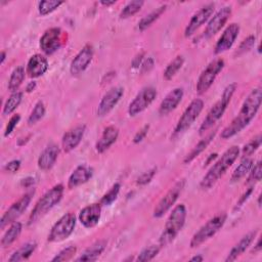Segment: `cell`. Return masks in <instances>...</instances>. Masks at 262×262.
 <instances>
[{
	"instance_id": "2",
	"label": "cell",
	"mask_w": 262,
	"mask_h": 262,
	"mask_svg": "<svg viewBox=\"0 0 262 262\" xmlns=\"http://www.w3.org/2000/svg\"><path fill=\"white\" fill-rule=\"evenodd\" d=\"M240 155V148L232 146L226 150L222 156L214 163V165L208 170L206 175L203 177L200 187L202 190L211 189L227 171V169L235 162Z\"/></svg>"
},
{
	"instance_id": "4",
	"label": "cell",
	"mask_w": 262,
	"mask_h": 262,
	"mask_svg": "<svg viewBox=\"0 0 262 262\" xmlns=\"http://www.w3.org/2000/svg\"><path fill=\"white\" fill-rule=\"evenodd\" d=\"M64 186L57 185L49 191H47L36 203L29 217V224H34L40 218L45 216L56 205H58L63 199Z\"/></svg>"
},
{
	"instance_id": "36",
	"label": "cell",
	"mask_w": 262,
	"mask_h": 262,
	"mask_svg": "<svg viewBox=\"0 0 262 262\" xmlns=\"http://www.w3.org/2000/svg\"><path fill=\"white\" fill-rule=\"evenodd\" d=\"M184 64H185V59H184V57H181V56L176 57V58L167 66V68L165 69V71H164V79L167 80V81H168V80H171V79L178 73V71L182 68Z\"/></svg>"
},
{
	"instance_id": "6",
	"label": "cell",
	"mask_w": 262,
	"mask_h": 262,
	"mask_svg": "<svg viewBox=\"0 0 262 262\" xmlns=\"http://www.w3.org/2000/svg\"><path fill=\"white\" fill-rule=\"evenodd\" d=\"M226 213L222 212L208 220L200 229L193 235L191 240V247L197 248L204 244L206 241L211 239L213 235H215L219 229L224 225L226 221Z\"/></svg>"
},
{
	"instance_id": "54",
	"label": "cell",
	"mask_w": 262,
	"mask_h": 262,
	"mask_svg": "<svg viewBox=\"0 0 262 262\" xmlns=\"http://www.w3.org/2000/svg\"><path fill=\"white\" fill-rule=\"evenodd\" d=\"M115 4H116V0H111V2L110 0H107V2L106 0H101L100 2V5L103 7H111V6H114Z\"/></svg>"
},
{
	"instance_id": "24",
	"label": "cell",
	"mask_w": 262,
	"mask_h": 262,
	"mask_svg": "<svg viewBox=\"0 0 262 262\" xmlns=\"http://www.w3.org/2000/svg\"><path fill=\"white\" fill-rule=\"evenodd\" d=\"M92 174H93V169L91 167L86 165L78 166L69 177L68 188L70 190H73L86 184L92 177Z\"/></svg>"
},
{
	"instance_id": "45",
	"label": "cell",
	"mask_w": 262,
	"mask_h": 262,
	"mask_svg": "<svg viewBox=\"0 0 262 262\" xmlns=\"http://www.w3.org/2000/svg\"><path fill=\"white\" fill-rule=\"evenodd\" d=\"M156 172H157V168H153V169H151V170H149V171H146L145 173H143V174L138 178L137 184H138L139 186H145V185L149 184V182L153 179V177L155 176Z\"/></svg>"
},
{
	"instance_id": "35",
	"label": "cell",
	"mask_w": 262,
	"mask_h": 262,
	"mask_svg": "<svg viewBox=\"0 0 262 262\" xmlns=\"http://www.w3.org/2000/svg\"><path fill=\"white\" fill-rule=\"evenodd\" d=\"M23 99V93L20 91L13 92L12 95L9 97V99L6 101L4 107V115H11L16 111V109L20 106Z\"/></svg>"
},
{
	"instance_id": "30",
	"label": "cell",
	"mask_w": 262,
	"mask_h": 262,
	"mask_svg": "<svg viewBox=\"0 0 262 262\" xmlns=\"http://www.w3.org/2000/svg\"><path fill=\"white\" fill-rule=\"evenodd\" d=\"M37 244L35 242H30L25 244L23 247H21L19 250H17L10 258V262H18V261H23L28 259L35 251Z\"/></svg>"
},
{
	"instance_id": "39",
	"label": "cell",
	"mask_w": 262,
	"mask_h": 262,
	"mask_svg": "<svg viewBox=\"0 0 262 262\" xmlns=\"http://www.w3.org/2000/svg\"><path fill=\"white\" fill-rule=\"evenodd\" d=\"M44 115H45V107H44V103H43L42 101H38V102L35 104V107H34L33 111H32V113H31V115H30L29 118H28V123H29V125H34V124H36L37 122H39V121L43 118Z\"/></svg>"
},
{
	"instance_id": "3",
	"label": "cell",
	"mask_w": 262,
	"mask_h": 262,
	"mask_svg": "<svg viewBox=\"0 0 262 262\" xmlns=\"http://www.w3.org/2000/svg\"><path fill=\"white\" fill-rule=\"evenodd\" d=\"M187 219V208L184 204L177 205L172 212L170 213L164 230L160 235L159 239V245L161 247H165L171 242L174 241V239L177 237L179 231L182 229Z\"/></svg>"
},
{
	"instance_id": "12",
	"label": "cell",
	"mask_w": 262,
	"mask_h": 262,
	"mask_svg": "<svg viewBox=\"0 0 262 262\" xmlns=\"http://www.w3.org/2000/svg\"><path fill=\"white\" fill-rule=\"evenodd\" d=\"M32 200V193H28L24 195L19 201L14 203L10 209L4 214V216L0 219V228L4 229L9 224L16 222V220L26 211L29 204Z\"/></svg>"
},
{
	"instance_id": "40",
	"label": "cell",
	"mask_w": 262,
	"mask_h": 262,
	"mask_svg": "<svg viewBox=\"0 0 262 262\" xmlns=\"http://www.w3.org/2000/svg\"><path fill=\"white\" fill-rule=\"evenodd\" d=\"M120 188H121V186L119 184H115L111 188V190L107 194L103 195V197L101 198L99 204L101 206H110L111 204H113L116 201V199L118 198V195H119V192H120Z\"/></svg>"
},
{
	"instance_id": "46",
	"label": "cell",
	"mask_w": 262,
	"mask_h": 262,
	"mask_svg": "<svg viewBox=\"0 0 262 262\" xmlns=\"http://www.w3.org/2000/svg\"><path fill=\"white\" fill-rule=\"evenodd\" d=\"M20 120H21V116H20L19 114L14 115V116L10 119L9 124H8V126H7V128H6V131H5V137H9V136L13 133L14 129L16 128V126L19 124Z\"/></svg>"
},
{
	"instance_id": "33",
	"label": "cell",
	"mask_w": 262,
	"mask_h": 262,
	"mask_svg": "<svg viewBox=\"0 0 262 262\" xmlns=\"http://www.w3.org/2000/svg\"><path fill=\"white\" fill-rule=\"evenodd\" d=\"M24 79H25V69L20 66V67L16 68L11 75V78L9 81L10 91L16 92L22 85Z\"/></svg>"
},
{
	"instance_id": "26",
	"label": "cell",
	"mask_w": 262,
	"mask_h": 262,
	"mask_svg": "<svg viewBox=\"0 0 262 262\" xmlns=\"http://www.w3.org/2000/svg\"><path fill=\"white\" fill-rule=\"evenodd\" d=\"M258 230H254V231H251L249 233H247L246 235H244L240 242L230 250V252L228 253L225 261L228 262V261H233L235 260L238 257H240L250 246L251 244L253 243L256 234H257Z\"/></svg>"
},
{
	"instance_id": "17",
	"label": "cell",
	"mask_w": 262,
	"mask_h": 262,
	"mask_svg": "<svg viewBox=\"0 0 262 262\" xmlns=\"http://www.w3.org/2000/svg\"><path fill=\"white\" fill-rule=\"evenodd\" d=\"M86 130V125H78L67 131L62 140V148L65 153H70L75 150L81 143Z\"/></svg>"
},
{
	"instance_id": "14",
	"label": "cell",
	"mask_w": 262,
	"mask_h": 262,
	"mask_svg": "<svg viewBox=\"0 0 262 262\" xmlns=\"http://www.w3.org/2000/svg\"><path fill=\"white\" fill-rule=\"evenodd\" d=\"M62 46V30L50 28L40 38V48L46 55H53Z\"/></svg>"
},
{
	"instance_id": "38",
	"label": "cell",
	"mask_w": 262,
	"mask_h": 262,
	"mask_svg": "<svg viewBox=\"0 0 262 262\" xmlns=\"http://www.w3.org/2000/svg\"><path fill=\"white\" fill-rule=\"evenodd\" d=\"M161 246L160 245H152L145 248L139 255L138 261H150L153 260L160 252Z\"/></svg>"
},
{
	"instance_id": "15",
	"label": "cell",
	"mask_w": 262,
	"mask_h": 262,
	"mask_svg": "<svg viewBox=\"0 0 262 262\" xmlns=\"http://www.w3.org/2000/svg\"><path fill=\"white\" fill-rule=\"evenodd\" d=\"M93 47L89 44L85 45L74 58L70 66V72L73 76H78L82 74L90 65L93 59Z\"/></svg>"
},
{
	"instance_id": "52",
	"label": "cell",
	"mask_w": 262,
	"mask_h": 262,
	"mask_svg": "<svg viewBox=\"0 0 262 262\" xmlns=\"http://www.w3.org/2000/svg\"><path fill=\"white\" fill-rule=\"evenodd\" d=\"M33 184H34V179L32 177H28L26 179H23V181H22V186H24V187H30Z\"/></svg>"
},
{
	"instance_id": "58",
	"label": "cell",
	"mask_w": 262,
	"mask_h": 262,
	"mask_svg": "<svg viewBox=\"0 0 262 262\" xmlns=\"http://www.w3.org/2000/svg\"><path fill=\"white\" fill-rule=\"evenodd\" d=\"M260 200H261V196H259V198H258V206H259V207H261V202H260Z\"/></svg>"
},
{
	"instance_id": "7",
	"label": "cell",
	"mask_w": 262,
	"mask_h": 262,
	"mask_svg": "<svg viewBox=\"0 0 262 262\" xmlns=\"http://www.w3.org/2000/svg\"><path fill=\"white\" fill-rule=\"evenodd\" d=\"M75 225L76 216L73 213L65 214L53 226L48 234V242L60 243L67 240L73 233Z\"/></svg>"
},
{
	"instance_id": "55",
	"label": "cell",
	"mask_w": 262,
	"mask_h": 262,
	"mask_svg": "<svg viewBox=\"0 0 262 262\" xmlns=\"http://www.w3.org/2000/svg\"><path fill=\"white\" fill-rule=\"evenodd\" d=\"M203 260H204V258L201 255H197L191 259V261H197V262H202Z\"/></svg>"
},
{
	"instance_id": "37",
	"label": "cell",
	"mask_w": 262,
	"mask_h": 262,
	"mask_svg": "<svg viewBox=\"0 0 262 262\" xmlns=\"http://www.w3.org/2000/svg\"><path fill=\"white\" fill-rule=\"evenodd\" d=\"M62 5H64L63 2H55V0H44V2H40L38 4V12L41 16H47L55 12L57 9H59Z\"/></svg>"
},
{
	"instance_id": "29",
	"label": "cell",
	"mask_w": 262,
	"mask_h": 262,
	"mask_svg": "<svg viewBox=\"0 0 262 262\" xmlns=\"http://www.w3.org/2000/svg\"><path fill=\"white\" fill-rule=\"evenodd\" d=\"M22 229H23V225L21 222L16 221V222L12 223L10 228L6 231V233L4 234L3 239H2V246L4 248L11 246L20 237Z\"/></svg>"
},
{
	"instance_id": "8",
	"label": "cell",
	"mask_w": 262,
	"mask_h": 262,
	"mask_svg": "<svg viewBox=\"0 0 262 262\" xmlns=\"http://www.w3.org/2000/svg\"><path fill=\"white\" fill-rule=\"evenodd\" d=\"M204 108V101L200 98L194 99L190 106L186 109L182 116L178 120L175 129H174V136L181 135L194 124V122L197 120L201 112Z\"/></svg>"
},
{
	"instance_id": "56",
	"label": "cell",
	"mask_w": 262,
	"mask_h": 262,
	"mask_svg": "<svg viewBox=\"0 0 262 262\" xmlns=\"http://www.w3.org/2000/svg\"><path fill=\"white\" fill-rule=\"evenodd\" d=\"M260 250H261V240L259 239L258 242H257V245H256V247H255V249H254V251H255V252H258V251H260Z\"/></svg>"
},
{
	"instance_id": "28",
	"label": "cell",
	"mask_w": 262,
	"mask_h": 262,
	"mask_svg": "<svg viewBox=\"0 0 262 262\" xmlns=\"http://www.w3.org/2000/svg\"><path fill=\"white\" fill-rule=\"evenodd\" d=\"M107 247V241L100 240L92 244L90 247H88L80 257H78L77 261H95L101 253L104 251Z\"/></svg>"
},
{
	"instance_id": "10",
	"label": "cell",
	"mask_w": 262,
	"mask_h": 262,
	"mask_svg": "<svg viewBox=\"0 0 262 262\" xmlns=\"http://www.w3.org/2000/svg\"><path fill=\"white\" fill-rule=\"evenodd\" d=\"M186 184H187L186 179H181V180L177 181L166 193V195L159 201V203L157 204V206L154 209L153 215L155 218H161L162 216H164L165 213H167L171 209V207L175 204V202L177 201L181 192L184 191Z\"/></svg>"
},
{
	"instance_id": "31",
	"label": "cell",
	"mask_w": 262,
	"mask_h": 262,
	"mask_svg": "<svg viewBox=\"0 0 262 262\" xmlns=\"http://www.w3.org/2000/svg\"><path fill=\"white\" fill-rule=\"evenodd\" d=\"M167 6H161L160 8L156 9L154 12H152L151 14H149L148 16H146L145 18H143L140 23H139V30L140 31H145L147 30L149 27H151L161 16L162 14L166 11Z\"/></svg>"
},
{
	"instance_id": "5",
	"label": "cell",
	"mask_w": 262,
	"mask_h": 262,
	"mask_svg": "<svg viewBox=\"0 0 262 262\" xmlns=\"http://www.w3.org/2000/svg\"><path fill=\"white\" fill-rule=\"evenodd\" d=\"M235 89H237L235 83H231L225 87L221 95V98L210 109V111L207 114V117L204 119L203 123L201 124L199 129V134L201 136L205 133V131L210 129L223 116L225 110L227 109V106L231 100V97Z\"/></svg>"
},
{
	"instance_id": "25",
	"label": "cell",
	"mask_w": 262,
	"mask_h": 262,
	"mask_svg": "<svg viewBox=\"0 0 262 262\" xmlns=\"http://www.w3.org/2000/svg\"><path fill=\"white\" fill-rule=\"evenodd\" d=\"M48 69V62L46 58L41 55H34L28 62L26 73L30 78H38L45 74Z\"/></svg>"
},
{
	"instance_id": "13",
	"label": "cell",
	"mask_w": 262,
	"mask_h": 262,
	"mask_svg": "<svg viewBox=\"0 0 262 262\" xmlns=\"http://www.w3.org/2000/svg\"><path fill=\"white\" fill-rule=\"evenodd\" d=\"M215 9L214 4H208L204 8H202L199 12H197L191 19L189 25L186 28L185 35L186 37H191L194 35L213 15Z\"/></svg>"
},
{
	"instance_id": "18",
	"label": "cell",
	"mask_w": 262,
	"mask_h": 262,
	"mask_svg": "<svg viewBox=\"0 0 262 262\" xmlns=\"http://www.w3.org/2000/svg\"><path fill=\"white\" fill-rule=\"evenodd\" d=\"M239 33H240V26L234 23L230 24L218 39L214 48V54L220 55L227 51L229 48H231L235 39L239 36Z\"/></svg>"
},
{
	"instance_id": "48",
	"label": "cell",
	"mask_w": 262,
	"mask_h": 262,
	"mask_svg": "<svg viewBox=\"0 0 262 262\" xmlns=\"http://www.w3.org/2000/svg\"><path fill=\"white\" fill-rule=\"evenodd\" d=\"M149 129H150V126H149V125H145V126L139 131V133L136 135V137H135V139H134V143H135V144H139V143L143 142L144 139L146 138V136H147L148 133H149Z\"/></svg>"
},
{
	"instance_id": "49",
	"label": "cell",
	"mask_w": 262,
	"mask_h": 262,
	"mask_svg": "<svg viewBox=\"0 0 262 262\" xmlns=\"http://www.w3.org/2000/svg\"><path fill=\"white\" fill-rule=\"evenodd\" d=\"M154 60L152 59V58H149L148 60H146L143 64H142V72L143 73H147V72H149L151 69H153V67H154Z\"/></svg>"
},
{
	"instance_id": "32",
	"label": "cell",
	"mask_w": 262,
	"mask_h": 262,
	"mask_svg": "<svg viewBox=\"0 0 262 262\" xmlns=\"http://www.w3.org/2000/svg\"><path fill=\"white\" fill-rule=\"evenodd\" d=\"M253 160L250 159V158H245L241 163L240 165L235 168V170L233 171L232 175H231V182H237L239 181L240 179H242L243 177H245L249 172L250 170L252 169L253 167Z\"/></svg>"
},
{
	"instance_id": "16",
	"label": "cell",
	"mask_w": 262,
	"mask_h": 262,
	"mask_svg": "<svg viewBox=\"0 0 262 262\" xmlns=\"http://www.w3.org/2000/svg\"><path fill=\"white\" fill-rule=\"evenodd\" d=\"M124 94V89L122 87H113L104 93L98 107L96 114L98 117L107 116L119 102Z\"/></svg>"
},
{
	"instance_id": "51",
	"label": "cell",
	"mask_w": 262,
	"mask_h": 262,
	"mask_svg": "<svg viewBox=\"0 0 262 262\" xmlns=\"http://www.w3.org/2000/svg\"><path fill=\"white\" fill-rule=\"evenodd\" d=\"M143 58H144V54H141L139 55L135 60H134V63H133V66L134 68H139L142 66V62H143Z\"/></svg>"
},
{
	"instance_id": "47",
	"label": "cell",
	"mask_w": 262,
	"mask_h": 262,
	"mask_svg": "<svg viewBox=\"0 0 262 262\" xmlns=\"http://www.w3.org/2000/svg\"><path fill=\"white\" fill-rule=\"evenodd\" d=\"M20 167H21V161L20 160H13L5 166V171L9 172V173H16V172L19 171Z\"/></svg>"
},
{
	"instance_id": "41",
	"label": "cell",
	"mask_w": 262,
	"mask_h": 262,
	"mask_svg": "<svg viewBox=\"0 0 262 262\" xmlns=\"http://www.w3.org/2000/svg\"><path fill=\"white\" fill-rule=\"evenodd\" d=\"M261 140H262V138H261V136L259 135V136H257L256 138H254L251 142H249L247 145H245V147L243 148V155L245 156V157H249V156H251V155H253L257 150H258V148L260 147V145H261Z\"/></svg>"
},
{
	"instance_id": "42",
	"label": "cell",
	"mask_w": 262,
	"mask_h": 262,
	"mask_svg": "<svg viewBox=\"0 0 262 262\" xmlns=\"http://www.w3.org/2000/svg\"><path fill=\"white\" fill-rule=\"evenodd\" d=\"M77 252V248L75 246H70L64 250H62L59 254H57L51 261L60 262V261H68L74 257Z\"/></svg>"
},
{
	"instance_id": "57",
	"label": "cell",
	"mask_w": 262,
	"mask_h": 262,
	"mask_svg": "<svg viewBox=\"0 0 262 262\" xmlns=\"http://www.w3.org/2000/svg\"><path fill=\"white\" fill-rule=\"evenodd\" d=\"M6 58H7V54H6L5 51H3V53H2V60H0V63L4 64L5 61H6Z\"/></svg>"
},
{
	"instance_id": "9",
	"label": "cell",
	"mask_w": 262,
	"mask_h": 262,
	"mask_svg": "<svg viewBox=\"0 0 262 262\" xmlns=\"http://www.w3.org/2000/svg\"><path fill=\"white\" fill-rule=\"evenodd\" d=\"M223 68L224 61L222 59H216L207 66V68L201 73L197 82V91L199 94L205 93L212 86L216 77Z\"/></svg>"
},
{
	"instance_id": "22",
	"label": "cell",
	"mask_w": 262,
	"mask_h": 262,
	"mask_svg": "<svg viewBox=\"0 0 262 262\" xmlns=\"http://www.w3.org/2000/svg\"><path fill=\"white\" fill-rule=\"evenodd\" d=\"M119 137V129L116 126H108L100 137V139L97 141L95 145V150L97 153L102 154L107 150H109L118 140Z\"/></svg>"
},
{
	"instance_id": "20",
	"label": "cell",
	"mask_w": 262,
	"mask_h": 262,
	"mask_svg": "<svg viewBox=\"0 0 262 262\" xmlns=\"http://www.w3.org/2000/svg\"><path fill=\"white\" fill-rule=\"evenodd\" d=\"M101 216V205L94 203L84 207L79 213V220L86 228H92L97 225Z\"/></svg>"
},
{
	"instance_id": "21",
	"label": "cell",
	"mask_w": 262,
	"mask_h": 262,
	"mask_svg": "<svg viewBox=\"0 0 262 262\" xmlns=\"http://www.w3.org/2000/svg\"><path fill=\"white\" fill-rule=\"evenodd\" d=\"M182 97H184L182 88H175L172 91H170L162 100L159 107V114L161 116H166L172 111H174L177 108V106L180 103Z\"/></svg>"
},
{
	"instance_id": "19",
	"label": "cell",
	"mask_w": 262,
	"mask_h": 262,
	"mask_svg": "<svg viewBox=\"0 0 262 262\" xmlns=\"http://www.w3.org/2000/svg\"><path fill=\"white\" fill-rule=\"evenodd\" d=\"M231 15V8L230 7H224L221 10H219L215 16L210 20L209 24L207 25V28L205 30V37L211 38L212 36L216 35L226 24L229 17Z\"/></svg>"
},
{
	"instance_id": "44",
	"label": "cell",
	"mask_w": 262,
	"mask_h": 262,
	"mask_svg": "<svg viewBox=\"0 0 262 262\" xmlns=\"http://www.w3.org/2000/svg\"><path fill=\"white\" fill-rule=\"evenodd\" d=\"M250 176L248 178V184H255L261 180V174H262V168H261V162L258 161L254 167L250 170Z\"/></svg>"
},
{
	"instance_id": "34",
	"label": "cell",
	"mask_w": 262,
	"mask_h": 262,
	"mask_svg": "<svg viewBox=\"0 0 262 262\" xmlns=\"http://www.w3.org/2000/svg\"><path fill=\"white\" fill-rule=\"evenodd\" d=\"M144 5H145V2H143V0H135V2L128 3L122 10L120 14V19H128L130 17L135 16L142 10Z\"/></svg>"
},
{
	"instance_id": "27",
	"label": "cell",
	"mask_w": 262,
	"mask_h": 262,
	"mask_svg": "<svg viewBox=\"0 0 262 262\" xmlns=\"http://www.w3.org/2000/svg\"><path fill=\"white\" fill-rule=\"evenodd\" d=\"M216 134H217V129H215L214 131H212V133H210V134H209L206 138H204L203 140H201V141L194 147V149L191 151V153L187 155V157H186L185 160H184V163H185V164H189V163H191L192 161H194L200 154H202V153L207 149V147L212 143V141L214 140Z\"/></svg>"
},
{
	"instance_id": "11",
	"label": "cell",
	"mask_w": 262,
	"mask_h": 262,
	"mask_svg": "<svg viewBox=\"0 0 262 262\" xmlns=\"http://www.w3.org/2000/svg\"><path fill=\"white\" fill-rule=\"evenodd\" d=\"M156 97H157V90L155 87L149 86V87L143 88L135 97V99L130 102L128 108L129 116L135 117L143 113L151 106V103L155 100Z\"/></svg>"
},
{
	"instance_id": "43",
	"label": "cell",
	"mask_w": 262,
	"mask_h": 262,
	"mask_svg": "<svg viewBox=\"0 0 262 262\" xmlns=\"http://www.w3.org/2000/svg\"><path fill=\"white\" fill-rule=\"evenodd\" d=\"M255 40H256V38H255V36H253V35H251V36L247 37L246 39H244L243 42L240 44V46H239V48H238L235 55H237V56H242V55L248 53V51H249L250 49H252V47L254 46Z\"/></svg>"
},
{
	"instance_id": "23",
	"label": "cell",
	"mask_w": 262,
	"mask_h": 262,
	"mask_svg": "<svg viewBox=\"0 0 262 262\" xmlns=\"http://www.w3.org/2000/svg\"><path fill=\"white\" fill-rule=\"evenodd\" d=\"M60 155V148L58 145L51 144L48 147L45 148V150L41 153V155L38 158V167L39 169L43 171H48L50 170Z\"/></svg>"
},
{
	"instance_id": "53",
	"label": "cell",
	"mask_w": 262,
	"mask_h": 262,
	"mask_svg": "<svg viewBox=\"0 0 262 262\" xmlns=\"http://www.w3.org/2000/svg\"><path fill=\"white\" fill-rule=\"evenodd\" d=\"M36 88V82L35 81H32V82H30L28 85H27V87H26V91L27 92H32V91H34V89Z\"/></svg>"
},
{
	"instance_id": "1",
	"label": "cell",
	"mask_w": 262,
	"mask_h": 262,
	"mask_svg": "<svg viewBox=\"0 0 262 262\" xmlns=\"http://www.w3.org/2000/svg\"><path fill=\"white\" fill-rule=\"evenodd\" d=\"M261 100H262L261 88L259 87L254 88L245 99L238 116L231 121L229 125H227L222 130L221 138L223 140L230 139L237 136L238 134H240L243 129H245L258 113L261 106Z\"/></svg>"
},
{
	"instance_id": "50",
	"label": "cell",
	"mask_w": 262,
	"mask_h": 262,
	"mask_svg": "<svg viewBox=\"0 0 262 262\" xmlns=\"http://www.w3.org/2000/svg\"><path fill=\"white\" fill-rule=\"evenodd\" d=\"M252 192H253V188H250L242 197H241V199L239 200V202L237 203V208L238 207H241V206H243V204L248 200V198L251 196V194H252Z\"/></svg>"
}]
</instances>
